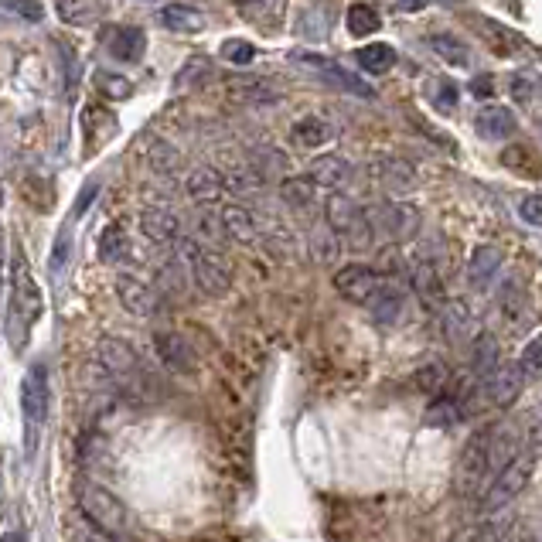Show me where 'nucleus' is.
<instances>
[{
	"label": "nucleus",
	"mask_w": 542,
	"mask_h": 542,
	"mask_svg": "<svg viewBox=\"0 0 542 542\" xmlns=\"http://www.w3.org/2000/svg\"><path fill=\"white\" fill-rule=\"evenodd\" d=\"M41 287L38 280L31 277L28 260L24 253H14V266H11V307H7V338H11L14 348H24V338L31 335L35 321L41 318Z\"/></svg>",
	"instance_id": "nucleus-1"
},
{
	"label": "nucleus",
	"mask_w": 542,
	"mask_h": 542,
	"mask_svg": "<svg viewBox=\"0 0 542 542\" xmlns=\"http://www.w3.org/2000/svg\"><path fill=\"white\" fill-rule=\"evenodd\" d=\"M75 502H79V512H82V522H89L99 536L120 542L123 536L130 532V512L113 491H106L103 485L96 481H79L75 488Z\"/></svg>",
	"instance_id": "nucleus-2"
},
{
	"label": "nucleus",
	"mask_w": 542,
	"mask_h": 542,
	"mask_svg": "<svg viewBox=\"0 0 542 542\" xmlns=\"http://www.w3.org/2000/svg\"><path fill=\"white\" fill-rule=\"evenodd\" d=\"M174 260L185 266V273L195 280V287L205 297H225L232 290V270L225 263V256L212 253V249H202L191 236H181L174 243Z\"/></svg>",
	"instance_id": "nucleus-3"
},
{
	"label": "nucleus",
	"mask_w": 542,
	"mask_h": 542,
	"mask_svg": "<svg viewBox=\"0 0 542 542\" xmlns=\"http://www.w3.org/2000/svg\"><path fill=\"white\" fill-rule=\"evenodd\" d=\"M532 471H536V454H532V450L515 454L512 461H508L505 468L491 478V485H485V491H481V502H478L481 505V519H491V515H498L505 505H512L515 498L529 488Z\"/></svg>",
	"instance_id": "nucleus-4"
},
{
	"label": "nucleus",
	"mask_w": 542,
	"mask_h": 542,
	"mask_svg": "<svg viewBox=\"0 0 542 542\" xmlns=\"http://www.w3.org/2000/svg\"><path fill=\"white\" fill-rule=\"evenodd\" d=\"M324 225L355 249H372L375 246L372 219L365 215V208H358L352 198L345 195V191L328 195V202H324Z\"/></svg>",
	"instance_id": "nucleus-5"
},
{
	"label": "nucleus",
	"mask_w": 542,
	"mask_h": 542,
	"mask_svg": "<svg viewBox=\"0 0 542 542\" xmlns=\"http://www.w3.org/2000/svg\"><path fill=\"white\" fill-rule=\"evenodd\" d=\"M488 444L491 427H478L464 444L454 468V495L457 498H478L488 485Z\"/></svg>",
	"instance_id": "nucleus-6"
},
{
	"label": "nucleus",
	"mask_w": 542,
	"mask_h": 542,
	"mask_svg": "<svg viewBox=\"0 0 542 542\" xmlns=\"http://www.w3.org/2000/svg\"><path fill=\"white\" fill-rule=\"evenodd\" d=\"M21 410H24V427H28V450L35 447L38 430L48 420V369L41 362L31 365L24 372L21 382Z\"/></svg>",
	"instance_id": "nucleus-7"
},
{
	"label": "nucleus",
	"mask_w": 542,
	"mask_h": 542,
	"mask_svg": "<svg viewBox=\"0 0 542 542\" xmlns=\"http://www.w3.org/2000/svg\"><path fill=\"white\" fill-rule=\"evenodd\" d=\"M290 62L304 65V69H311L321 82H328V86L341 89V93H352V96H362V99H375V89H372V86H365V82L358 79V75L348 72L345 65L331 62V58L307 55V52H290Z\"/></svg>",
	"instance_id": "nucleus-8"
},
{
	"label": "nucleus",
	"mask_w": 542,
	"mask_h": 542,
	"mask_svg": "<svg viewBox=\"0 0 542 542\" xmlns=\"http://www.w3.org/2000/svg\"><path fill=\"white\" fill-rule=\"evenodd\" d=\"M410 283L413 294L420 297V304L433 311L444 300V287H440V266H437V253L433 246H416V256L410 263Z\"/></svg>",
	"instance_id": "nucleus-9"
},
{
	"label": "nucleus",
	"mask_w": 542,
	"mask_h": 542,
	"mask_svg": "<svg viewBox=\"0 0 542 542\" xmlns=\"http://www.w3.org/2000/svg\"><path fill=\"white\" fill-rule=\"evenodd\" d=\"M113 287H116V297H120L123 311H130L133 318H154V314L161 311V294H157L150 283L133 277V273H116Z\"/></svg>",
	"instance_id": "nucleus-10"
},
{
	"label": "nucleus",
	"mask_w": 542,
	"mask_h": 542,
	"mask_svg": "<svg viewBox=\"0 0 542 542\" xmlns=\"http://www.w3.org/2000/svg\"><path fill=\"white\" fill-rule=\"evenodd\" d=\"M99 45H103L106 55H113L116 62L133 65L147 52V35L137 24H110V28H103V35H99Z\"/></svg>",
	"instance_id": "nucleus-11"
},
{
	"label": "nucleus",
	"mask_w": 542,
	"mask_h": 542,
	"mask_svg": "<svg viewBox=\"0 0 542 542\" xmlns=\"http://www.w3.org/2000/svg\"><path fill=\"white\" fill-rule=\"evenodd\" d=\"M154 352L174 375H195L198 372V355L181 335L174 331H157L154 335Z\"/></svg>",
	"instance_id": "nucleus-12"
},
{
	"label": "nucleus",
	"mask_w": 542,
	"mask_h": 542,
	"mask_svg": "<svg viewBox=\"0 0 542 542\" xmlns=\"http://www.w3.org/2000/svg\"><path fill=\"white\" fill-rule=\"evenodd\" d=\"M137 225H140V232H144L150 243H157V246H174L181 239V219L164 205L140 208Z\"/></svg>",
	"instance_id": "nucleus-13"
},
{
	"label": "nucleus",
	"mask_w": 542,
	"mask_h": 542,
	"mask_svg": "<svg viewBox=\"0 0 542 542\" xmlns=\"http://www.w3.org/2000/svg\"><path fill=\"white\" fill-rule=\"evenodd\" d=\"M96 355H99V365H103L113 379H133V375L140 372V358L127 338H103Z\"/></svg>",
	"instance_id": "nucleus-14"
},
{
	"label": "nucleus",
	"mask_w": 542,
	"mask_h": 542,
	"mask_svg": "<svg viewBox=\"0 0 542 542\" xmlns=\"http://www.w3.org/2000/svg\"><path fill=\"white\" fill-rule=\"evenodd\" d=\"M379 273L365 263H348L335 273V290L345 300H355V304H365L372 297V290L379 287Z\"/></svg>",
	"instance_id": "nucleus-15"
},
{
	"label": "nucleus",
	"mask_w": 542,
	"mask_h": 542,
	"mask_svg": "<svg viewBox=\"0 0 542 542\" xmlns=\"http://www.w3.org/2000/svg\"><path fill=\"white\" fill-rule=\"evenodd\" d=\"M485 389H488V399L495 406H512L515 399L522 396V389H525V375L522 369L515 362H508V365H498L495 372H491V379L485 382Z\"/></svg>",
	"instance_id": "nucleus-16"
},
{
	"label": "nucleus",
	"mask_w": 542,
	"mask_h": 542,
	"mask_svg": "<svg viewBox=\"0 0 542 542\" xmlns=\"http://www.w3.org/2000/svg\"><path fill=\"white\" fill-rule=\"evenodd\" d=\"M219 222L225 229V239L239 246H253L260 243V225H256V215L243 205H225L219 212Z\"/></svg>",
	"instance_id": "nucleus-17"
},
{
	"label": "nucleus",
	"mask_w": 542,
	"mask_h": 542,
	"mask_svg": "<svg viewBox=\"0 0 542 542\" xmlns=\"http://www.w3.org/2000/svg\"><path fill=\"white\" fill-rule=\"evenodd\" d=\"M365 307H369V314L379 324H396L399 321V314H403V307H406V290L399 287V283H379V287L372 290V297L365 300Z\"/></svg>",
	"instance_id": "nucleus-18"
},
{
	"label": "nucleus",
	"mask_w": 542,
	"mask_h": 542,
	"mask_svg": "<svg viewBox=\"0 0 542 542\" xmlns=\"http://www.w3.org/2000/svg\"><path fill=\"white\" fill-rule=\"evenodd\" d=\"M307 178L314 181V188H328L331 195H338V191L352 181V164H348L341 154H324L311 164Z\"/></svg>",
	"instance_id": "nucleus-19"
},
{
	"label": "nucleus",
	"mask_w": 542,
	"mask_h": 542,
	"mask_svg": "<svg viewBox=\"0 0 542 542\" xmlns=\"http://www.w3.org/2000/svg\"><path fill=\"white\" fill-rule=\"evenodd\" d=\"M468 362H471V372H474V379H481V382H488L491 379V372L502 365V352H498V338L491 335V331H478L471 341V348H468Z\"/></svg>",
	"instance_id": "nucleus-20"
},
{
	"label": "nucleus",
	"mask_w": 542,
	"mask_h": 542,
	"mask_svg": "<svg viewBox=\"0 0 542 542\" xmlns=\"http://www.w3.org/2000/svg\"><path fill=\"white\" fill-rule=\"evenodd\" d=\"M515 127H519V123H515V113L498 103L481 106L478 116H474V130H478L485 140H508L515 133Z\"/></svg>",
	"instance_id": "nucleus-21"
},
{
	"label": "nucleus",
	"mask_w": 542,
	"mask_h": 542,
	"mask_svg": "<svg viewBox=\"0 0 542 542\" xmlns=\"http://www.w3.org/2000/svg\"><path fill=\"white\" fill-rule=\"evenodd\" d=\"M331 21H335V7L331 4H304L297 7V35L307 41H324L331 35Z\"/></svg>",
	"instance_id": "nucleus-22"
},
{
	"label": "nucleus",
	"mask_w": 542,
	"mask_h": 542,
	"mask_svg": "<svg viewBox=\"0 0 542 542\" xmlns=\"http://www.w3.org/2000/svg\"><path fill=\"white\" fill-rule=\"evenodd\" d=\"M185 191H188L191 202H198V205H215V202H219V198L225 195L222 171H215V168H208V164H202V168H195V171L188 174Z\"/></svg>",
	"instance_id": "nucleus-23"
},
{
	"label": "nucleus",
	"mask_w": 542,
	"mask_h": 542,
	"mask_svg": "<svg viewBox=\"0 0 542 542\" xmlns=\"http://www.w3.org/2000/svg\"><path fill=\"white\" fill-rule=\"evenodd\" d=\"M502 270V249L495 246H478L471 253L468 260V283L478 290H485L491 280H495V273Z\"/></svg>",
	"instance_id": "nucleus-24"
},
{
	"label": "nucleus",
	"mask_w": 542,
	"mask_h": 542,
	"mask_svg": "<svg viewBox=\"0 0 542 542\" xmlns=\"http://www.w3.org/2000/svg\"><path fill=\"white\" fill-rule=\"evenodd\" d=\"M157 18L168 31H181V35H191V31H202L205 28V14L191 4H164L157 11Z\"/></svg>",
	"instance_id": "nucleus-25"
},
{
	"label": "nucleus",
	"mask_w": 542,
	"mask_h": 542,
	"mask_svg": "<svg viewBox=\"0 0 542 542\" xmlns=\"http://www.w3.org/2000/svg\"><path fill=\"white\" fill-rule=\"evenodd\" d=\"M191 239H195L202 249H212V253H219V246H225L229 239H225V229L219 222V212H212V208H205V212L195 215V225H191Z\"/></svg>",
	"instance_id": "nucleus-26"
},
{
	"label": "nucleus",
	"mask_w": 542,
	"mask_h": 542,
	"mask_svg": "<svg viewBox=\"0 0 542 542\" xmlns=\"http://www.w3.org/2000/svg\"><path fill=\"white\" fill-rule=\"evenodd\" d=\"M229 96L239 99V103H246V106H270L280 99V93L266 79H236L229 86Z\"/></svg>",
	"instance_id": "nucleus-27"
},
{
	"label": "nucleus",
	"mask_w": 542,
	"mask_h": 542,
	"mask_svg": "<svg viewBox=\"0 0 542 542\" xmlns=\"http://www.w3.org/2000/svg\"><path fill=\"white\" fill-rule=\"evenodd\" d=\"M358 58V65H362L369 75H386L393 65L399 62V52L393 45H386V41H375V45H362L355 52Z\"/></svg>",
	"instance_id": "nucleus-28"
},
{
	"label": "nucleus",
	"mask_w": 542,
	"mask_h": 542,
	"mask_svg": "<svg viewBox=\"0 0 542 542\" xmlns=\"http://www.w3.org/2000/svg\"><path fill=\"white\" fill-rule=\"evenodd\" d=\"M99 260L110 263V266L130 260V239H127V229H123L120 222L106 225L103 236H99Z\"/></svg>",
	"instance_id": "nucleus-29"
},
{
	"label": "nucleus",
	"mask_w": 542,
	"mask_h": 542,
	"mask_svg": "<svg viewBox=\"0 0 542 542\" xmlns=\"http://www.w3.org/2000/svg\"><path fill=\"white\" fill-rule=\"evenodd\" d=\"M307 249H311V256L318 266H335L338 256H341V239L321 222L311 229V243H307Z\"/></svg>",
	"instance_id": "nucleus-30"
},
{
	"label": "nucleus",
	"mask_w": 542,
	"mask_h": 542,
	"mask_svg": "<svg viewBox=\"0 0 542 542\" xmlns=\"http://www.w3.org/2000/svg\"><path fill=\"white\" fill-rule=\"evenodd\" d=\"M375 174L382 178L386 191H396V195H406V191H413V185H416L413 171L406 168L403 161H396V157H386V161L375 164Z\"/></svg>",
	"instance_id": "nucleus-31"
},
{
	"label": "nucleus",
	"mask_w": 542,
	"mask_h": 542,
	"mask_svg": "<svg viewBox=\"0 0 542 542\" xmlns=\"http://www.w3.org/2000/svg\"><path fill=\"white\" fill-rule=\"evenodd\" d=\"M331 137H335V127L328 120H321V116H304V120L294 123V140L304 147H321Z\"/></svg>",
	"instance_id": "nucleus-32"
},
{
	"label": "nucleus",
	"mask_w": 542,
	"mask_h": 542,
	"mask_svg": "<svg viewBox=\"0 0 542 542\" xmlns=\"http://www.w3.org/2000/svg\"><path fill=\"white\" fill-rule=\"evenodd\" d=\"M147 168L154 174H164V178H171L174 171H181V150L168 144V140H154L147 150Z\"/></svg>",
	"instance_id": "nucleus-33"
},
{
	"label": "nucleus",
	"mask_w": 542,
	"mask_h": 542,
	"mask_svg": "<svg viewBox=\"0 0 542 542\" xmlns=\"http://www.w3.org/2000/svg\"><path fill=\"white\" fill-rule=\"evenodd\" d=\"M280 198L290 208H311L314 198H318V188H314V181L307 174H294V178H287L280 185Z\"/></svg>",
	"instance_id": "nucleus-34"
},
{
	"label": "nucleus",
	"mask_w": 542,
	"mask_h": 542,
	"mask_svg": "<svg viewBox=\"0 0 542 542\" xmlns=\"http://www.w3.org/2000/svg\"><path fill=\"white\" fill-rule=\"evenodd\" d=\"M382 222H386V229L393 232L396 239H410L416 232V208L410 205H396V202H386L382 205Z\"/></svg>",
	"instance_id": "nucleus-35"
},
{
	"label": "nucleus",
	"mask_w": 542,
	"mask_h": 542,
	"mask_svg": "<svg viewBox=\"0 0 542 542\" xmlns=\"http://www.w3.org/2000/svg\"><path fill=\"white\" fill-rule=\"evenodd\" d=\"M430 48H433V55L444 58L447 65H457V69H464V65L471 62L464 41L454 38V35H447V31H440V35H430Z\"/></svg>",
	"instance_id": "nucleus-36"
},
{
	"label": "nucleus",
	"mask_w": 542,
	"mask_h": 542,
	"mask_svg": "<svg viewBox=\"0 0 542 542\" xmlns=\"http://www.w3.org/2000/svg\"><path fill=\"white\" fill-rule=\"evenodd\" d=\"M205 79H212V58L195 55V58H188V62L181 65L178 75H174V89H178V93H185V89H191V86H202Z\"/></svg>",
	"instance_id": "nucleus-37"
},
{
	"label": "nucleus",
	"mask_w": 542,
	"mask_h": 542,
	"mask_svg": "<svg viewBox=\"0 0 542 542\" xmlns=\"http://www.w3.org/2000/svg\"><path fill=\"white\" fill-rule=\"evenodd\" d=\"M345 24H348V31H352L355 38H365V35H375L379 31V11H375L372 4H352L348 7V14H345Z\"/></svg>",
	"instance_id": "nucleus-38"
},
{
	"label": "nucleus",
	"mask_w": 542,
	"mask_h": 542,
	"mask_svg": "<svg viewBox=\"0 0 542 542\" xmlns=\"http://www.w3.org/2000/svg\"><path fill=\"white\" fill-rule=\"evenodd\" d=\"M93 82H96L99 93H103L106 99H113V103H120V99H130V96H133V82L127 79V75H120V72L96 69Z\"/></svg>",
	"instance_id": "nucleus-39"
},
{
	"label": "nucleus",
	"mask_w": 542,
	"mask_h": 542,
	"mask_svg": "<svg viewBox=\"0 0 542 542\" xmlns=\"http://www.w3.org/2000/svg\"><path fill=\"white\" fill-rule=\"evenodd\" d=\"M239 14L243 18H249V21H256L260 24L263 31H277L280 28V14H283V4H239Z\"/></svg>",
	"instance_id": "nucleus-40"
},
{
	"label": "nucleus",
	"mask_w": 542,
	"mask_h": 542,
	"mask_svg": "<svg viewBox=\"0 0 542 542\" xmlns=\"http://www.w3.org/2000/svg\"><path fill=\"white\" fill-rule=\"evenodd\" d=\"M222 185H225V191H232V195H256V191L263 188V178L249 168H239V171H225Z\"/></svg>",
	"instance_id": "nucleus-41"
},
{
	"label": "nucleus",
	"mask_w": 542,
	"mask_h": 542,
	"mask_svg": "<svg viewBox=\"0 0 542 542\" xmlns=\"http://www.w3.org/2000/svg\"><path fill=\"white\" fill-rule=\"evenodd\" d=\"M287 154L277 147H256L249 154V171H256L263 178V171H287Z\"/></svg>",
	"instance_id": "nucleus-42"
},
{
	"label": "nucleus",
	"mask_w": 542,
	"mask_h": 542,
	"mask_svg": "<svg viewBox=\"0 0 542 542\" xmlns=\"http://www.w3.org/2000/svg\"><path fill=\"white\" fill-rule=\"evenodd\" d=\"M55 14L65 24H89L93 18L103 14V4H86V0H82V4H58Z\"/></svg>",
	"instance_id": "nucleus-43"
},
{
	"label": "nucleus",
	"mask_w": 542,
	"mask_h": 542,
	"mask_svg": "<svg viewBox=\"0 0 542 542\" xmlns=\"http://www.w3.org/2000/svg\"><path fill=\"white\" fill-rule=\"evenodd\" d=\"M219 52H222L225 62L249 65L256 58V45H253V41H246V38H225L222 45H219Z\"/></svg>",
	"instance_id": "nucleus-44"
},
{
	"label": "nucleus",
	"mask_w": 542,
	"mask_h": 542,
	"mask_svg": "<svg viewBox=\"0 0 542 542\" xmlns=\"http://www.w3.org/2000/svg\"><path fill=\"white\" fill-rule=\"evenodd\" d=\"M515 365L522 369L525 379H539V369H542V341L532 338L529 345H525V352H522V358H519Z\"/></svg>",
	"instance_id": "nucleus-45"
},
{
	"label": "nucleus",
	"mask_w": 542,
	"mask_h": 542,
	"mask_svg": "<svg viewBox=\"0 0 542 542\" xmlns=\"http://www.w3.org/2000/svg\"><path fill=\"white\" fill-rule=\"evenodd\" d=\"M512 99L522 106H529L532 99H536V79L532 75H515L512 79Z\"/></svg>",
	"instance_id": "nucleus-46"
},
{
	"label": "nucleus",
	"mask_w": 542,
	"mask_h": 542,
	"mask_svg": "<svg viewBox=\"0 0 542 542\" xmlns=\"http://www.w3.org/2000/svg\"><path fill=\"white\" fill-rule=\"evenodd\" d=\"M519 219L529 222V225H539L542 222V198L536 195V191H529V195L519 202Z\"/></svg>",
	"instance_id": "nucleus-47"
},
{
	"label": "nucleus",
	"mask_w": 542,
	"mask_h": 542,
	"mask_svg": "<svg viewBox=\"0 0 542 542\" xmlns=\"http://www.w3.org/2000/svg\"><path fill=\"white\" fill-rule=\"evenodd\" d=\"M82 519V515H79ZM69 539L72 542H113V539H106V536H99V532L93 529L89 522H82V525H72L69 529Z\"/></svg>",
	"instance_id": "nucleus-48"
},
{
	"label": "nucleus",
	"mask_w": 542,
	"mask_h": 542,
	"mask_svg": "<svg viewBox=\"0 0 542 542\" xmlns=\"http://www.w3.org/2000/svg\"><path fill=\"white\" fill-rule=\"evenodd\" d=\"M4 11L21 14L24 21H41V18H45V4H4Z\"/></svg>",
	"instance_id": "nucleus-49"
},
{
	"label": "nucleus",
	"mask_w": 542,
	"mask_h": 542,
	"mask_svg": "<svg viewBox=\"0 0 542 542\" xmlns=\"http://www.w3.org/2000/svg\"><path fill=\"white\" fill-rule=\"evenodd\" d=\"M437 106L444 113H450L457 106V89L450 86V82H440V89H437Z\"/></svg>",
	"instance_id": "nucleus-50"
},
{
	"label": "nucleus",
	"mask_w": 542,
	"mask_h": 542,
	"mask_svg": "<svg viewBox=\"0 0 542 542\" xmlns=\"http://www.w3.org/2000/svg\"><path fill=\"white\" fill-rule=\"evenodd\" d=\"M471 93L478 99H491L495 96V79H491V75H478V79L471 82Z\"/></svg>",
	"instance_id": "nucleus-51"
},
{
	"label": "nucleus",
	"mask_w": 542,
	"mask_h": 542,
	"mask_svg": "<svg viewBox=\"0 0 542 542\" xmlns=\"http://www.w3.org/2000/svg\"><path fill=\"white\" fill-rule=\"evenodd\" d=\"M4 273H7V232L0 225V304H4Z\"/></svg>",
	"instance_id": "nucleus-52"
},
{
	"label": "nucleus",
	"mask_w": 542,
	"mask_h": 542,
	"mask_svg": "<svg viewBox=\"0 0 542 542\" xmlns=\"http://www.w3.org/2000/svg\"><path fill=\"white\" fill-rule=\"evenodd\" d=\"M447 542H485V539H481V529H461V532H454Z\"/></svg>",
	"instance_id": "nucleus-53"
},
{
	"label": "nucleus",
	"mask_w": 542,
	"mask_h": 542,
	"mask_svg": "<svg viewBox=\"0 0 542 542\" xmlns=\"http://www.w3.org/2000/svg\"><path fill=\"white\" fill-rule=\"evenodd\" d=\"M423 7H427V4H393V11H399V14H420Z\"/></svg>",
	"instance_id": "nucleus-54"
},
{
	"label": "nucleus",
	"mask_w": 542,
	"mask_h": 542,
	"mask_svg": "<svg viewBox=\"0 0 542 542\" xmlns=\"http://www.w3.org/2000/svg\"><path fill=\"white\" fill-rule=\"evenodd\" d=\"M0 542H28L21 536V532H4V536H0Z\"/></svg>",
	"instance_id": "nucleus-55"
},
{
	"label": "nucleus",
	"mask_w": 542,
	"mask_h": 542,
	"mask_svg": "<svg viewBox=\"0 0 542 542\" xmlns=\"http://www.w3.org/2000/svg\"><path fill=\"white\" fill-rule=\"evenodd\" d=\"M0 208H4V185H0Z\"/></svg>",
	"instance_id": "nucleus-56"
},
{
	"label": "nucleus",
	"mask_w": 542,
	"mask_h": 542,
	"mask_svg": "<svg viewBox=\"0 0 542 542\" xmlns=\"http://www.w3.org/2000/svg\"><path fill=\"white\" fill-rule=\"evenodd\" d=\"M522 542H536V539H522Z\"/></svg>",
	"instance_id": "nucleus-57"
}]
</instances>
